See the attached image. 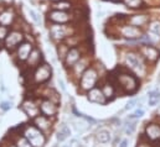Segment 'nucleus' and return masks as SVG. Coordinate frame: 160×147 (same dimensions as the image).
Here are the masks:
<instances>
[{
	"instance_id": "obj_34",
	"label": "nucleus",
	"mask_w": 160,
	"mask_h": 147,
	"mask_svg": "<svg viewBox=\"0 0 160 147\" xmlns=\"http://www.w3.org/2000/svg\"><path fill=\"white\" fill-rule=\"evenodd\" d=\"M10 107H11V104H9L8 102H4V103H1V105H0V108H1L2 110H8Z\"/></svg>"
},
{
	"instance_id": "obj_9",
	"label": "nucleus",
	"mask_w": 160,
	"mask_h": 147,
	"mask_svg": "<svg viewBox=\"0 0 160 147\" xmlns=\"http://www.w3.org/2000/svg\"><path fill=\"white\" fill-rule=\"evenodd\" d=\"M88 99L93 103H98V104H104L106 103V97L103 94L102 90L97 89V88H92L89 94H88Z\"/></svg>"
},
{
	"instance_id": "obj_39",
	"label": "nucleus",
	"mask_w": 160,
	"mask_h": 147,
	"mask_svg": "<svg viewBox=\"0 0 160 147\" xmlns=\"http://www.w3.org/2000/svg\"><path fill=\"white\" fill-rule=\"evenodd\" d=\"M112 1H116V0H112Z\"/></svg>"
},
{
	"instance_id": "obj_19",
	"label": "nucleus",
	"mask_w": 160,
	"mask_h": 147,
	"mask_svg": "<svg viewBox=\"0 0 160 147\" xmlns=\"http://www.w3.org/2000/svg\"><path fill=\"white\" fill-rule=\"evenodd\" d=\"M70 134H71L70 129H68L66 125H63V126H62V129H61V130L58 131V134H57V140L62 142V141H65V140L70 136Z\"/></svg>"
},
{
	"instance_id": "obj_38",
	"label": "nucleus",
	"mask_w": 160,
	"mask_h": 147,
	"mask_svg": "<svg viewBox=\"0 0 160 147\" xmlns=\"http://www.w3.org/2000/svg\"><path fill=\"white\" fill-rule=\"evenodd\" d=\"M10 147H15V146H10Z\"/></svg>"
},
{
	"instance_id": "obj_22",
	"label": "nucleus",
	"mask_w": 160,
	"mask_h": 147,
	"mask_svg": "<svg viewBox=\"0 0 160 147\" xmlns=\"http://www.w3.org/2000/svg\"><path fill=\"white\" fill-rule=\"evenodd\" d=\"M35 122H36V125H38L40 129H42V130H46V129H48V125H50L48 120H47L45 116H39V117H36Z\"/></svg>"
},
{
	"instance_id": "obj_10",
	"label": "nucleus",
	"mask_w": 160,
	"mask_h": 147,
	"mask_svg": "<svg viewBox=\"0 0 160 147\" xmlns=\"http://www.w3.org/2000/svg\"><path fill=\"white\" fill-rule=\"evenodd\" d=\"M40 110L42 111V114H43L45 116H53V115L56 114V111H57V108H56V105H55L52 102H50V100H43V102L41 103Z\"/></svg>"
},
{
	"instance_id": "obj_2",
	"label": "nucleus",
	"mask_w": 160,
	"mask_h": 147,
	"mask_svg": "<svg viewBox=\"0 0 160 147\" xmlns=\"http://www.w3.org/2000/svg\"><path fill=\"white\" fill-rule=\"evenodd\" d=\"M97 82V72L93 69V68H89L87 69L83 75H82V79H81V85L83 89H92L94 87Z\"/></svg>"
},
{
	"instance_id": "obj_27",
	"label": "nucleus",
	"mask_w": 160,
	"mask_h": 147,
	"mask_svg": "<svg viewBox=\"0 0 160 147\" xmlns=\"http://www.w3.org/2000/svg\"><path fill=\"white\" fill-rule=\"evenodd\" d=\"M29 14L31 15V19L34 20V22H35L36 25H40L41 20H40V17H39V15L36 14V11H35V10H32V9H29Z\"/></svg>"
},
{
	"instance_id": "obj_29",
	"label": "nucleus",
	"mask_w": 160,
	"mask_h": 147,
	"mask_svg": "<svg viewBox=\"0 0 160 147\" xmlns=\"http://www.w3.org/2000/svg\"><path fill=\"white\" fill-rule=\"evenodd\" d=\"M6 36H8V29H6V26L0 25V41L5 40Z\"/></svg>"
},
{
	"instance_id": "obj_32",
	"label": "nucleus",
	"mask_w": 160,
	"mask_h": 147,
	"mask_svg": "<svg viewBox=\"0 0 160 147\" xmlns=\"http://www.w3.org/2000/svg\"><path fill=\"white\" fill-rule=\"evenodd\" d=\"M134 129H135V124H129V125L127 126V129H125L127 135H132L133 131H134Z\"/></svg>"
},
{
	"instance_id": "obj_28",
	"label": "nucleus",
	"mask_w": 160,
	"mask_h": 147,
	"mask_svg": "<svg viewBox=\"0 0 160 147\" xmlns=\"http://www.w3.org/2000/svg\"><path fill=\"white\" fill-rule=\"evenodd\" d=\"M144 115V110L143 109H138V110H135L132 115H129V117L128 119H138V117H142Z\"/></svg>"
},
{
	"instance_id": "obj_6",
	"label": "nucleus",
	"mask_w": 160,
	"mask_h": 147,
	"mask_svg": "<svg viewBox=\"0 0 160 147\" xmlns=\"http://www.w3.org/2000/svg\"><path fill=\"white\" fill-rule=\"evenodd\" d=\"M50 75H51V68L47 64H42L36 69L34 78H35L36 83H43L50 78Z\"/></svg>"
},
{
	"instance_id": "obj_1",
	"label": "nucleus",
	"mask_w": 160,
	"mask_h": 147,
	"mask_svg": "<svg viewBox=\"0 0 160 147\" xmlns=\"http://www.w3.org/2000/svg\"><path fill=\"white\" fill-rule=\"evenodd\" d=\"M25 139L30 142V145L32 147H43V145H45V136L35 126H29L26 129Z\"/></svg>"
},
{
	"instance_id": "obj_23",
	"label": "nucleus",
	"mask_w": 160,
	"mask_h": 147,
	"mask_svg": "<svg viewBox=\"0 0 160 147\" xmlns=\"http://www.w3.org/2000/svg\"><path fill=\"white\" fill-rule=\"evenodd\" d=\"M52 7H53L55 10H61V11H63V10L70 9V7H71V4L67 2V1H58V2L53 4Z\"/></svg>"
},
{
	"instance_id": "obj_7",
	"label": "nucleus",
	"mask_w": 160,
	"mask_h": 147,
	"mask_svg": "<svg viewBox=\"0 0 160 147\" xmlns=\"http://www.w3.org/2000/svg\"><path fill=\"white\" fill-rule=\"evenodd\" d=\"M48 19L52 20L53 22L63 24V22H67L70 20V15L65 11H61V10H53L48 14Z\"/></svg>"
},
{
	"instance_id": "obj_14",
	"label": "nucleus",
	"mask_w": 160,
	"mask_h": 147,
	"mask_svg": "<svg viewBox=\"0 0 160 147\" xmlns=\"http://www.w3.org/2000/svg\"><path fill=\"white\" fill-rule=\"evenodd\" d=\"M14 17H15V16H14L12 10H5V11H2V12L0 14V25H2V26L10 25V24L12 22Z\"/></svg>"
},
{
	"instance_id": "obj_4",
	"label": "nucleus",
	"mask_w": 160,
	"mask_h": 147,
	"mask_svg": "<svg viewBox=\"0 0 160 147\" xmlns=\"http://www.w3.org/2000/svg\"><path fill=\"white\" fill-rule=\"evenodd\" d=\"M22 34L20 31H11L10 34H8V36L5 37V46L11 50L14 47H16L21 41H22Z\"/></svg>"
},
{
	"instance_id": "obj_33",
	"label": "nucleus",
	"mask_w": 160,
	"mask_h": 147,
	"mask_svg": "<svg viewBox=\"0 0 160 147\" xmlns=\"http://www.w3.org/2000/svg\"><path fill=\"white\" fill-rule=\"evenodd\" d=\"M135 104H137V100H135V99H133V100H130V102H128V104H127V107H125V110H129V109H133V108L135 107Z\"/></svg>"
},
{
	"instance_id": "obj_35",
	"label": "nucleus",
	"mask_w": 160,
	"mask_h": 147,
	"mask_svg": "<svg viewBox=\"0 0 160 147\" xmlns=\"http://www.w3.org/2000/svg\"><path fill=\"white\" fill-rule=\"evenodd\" d=\"M119 147H128V140H123V141L120 142Z\"/></svg>"
},
{
	"instance_id": "obj_25",
	"label": "nucleus",
	"mask_w": 160,
	"mask_h": 147,
	"mask_svg": "<svg viewBox=\"0 0 160 147\" xmlns=\"http://www.w3.org/2000/svg\"><path fill=\"white\" fill-rule=\"evenodd\" d=\"M150 34L154 35L158 40L160 38V24L159 22H153L150 26Z\"/></svg>"
},
{
	"instance_id": "obj_13",
	"label": "nucleus",
	"mask_w": 160,
	"mask_h": 147,
	"mask_svg": "<svg viewBox=\"0 0 160 147\" xmlns=\"http://www.w3.org/2000/svg\"><path fill=\"white\" fill-rule=\"evenodd\" d=\"M80 59V52L77 48H71L67 55H66V64L67 66H73L77 61Z\"/></svg>"
},
{
	"instance_id": "obj_31",
	"label": "nucleus",
	"mask_w": 160,
	"mask_h": 147,
	"mask_svg": "<svg viewBox=\"0 0 160 147\" xmlns=\"http://www.w3.org/2000/svg\"><path fill=\"white\" fill-rule=\"evenodd\" d=\"M102 92H103L104 97H111V95L113 94V89H112V87H108V85H106L104 89H103Z\"/></svg>"
},
{
	"instance_id": "obj_5",
	"label": "nucleus",
	"mask_w": 160,
	"mask_h": 147,
	"mask_svg": "<svg viewBox=\"0 0 160 147\" xmlns=\"http://www.w3.org/2000/svg\"><path fill=\"white\" fill-rule=\"evenodd\" d=\"M127 63H128V66H129L132 69H134L135 72H139V73H143V72H144V66H143L140 58H139L137 55H134V53H128V55H127Z\"/></svg>"
},
{
	"instance_id": "obj_37",
	"label": "nucleus",
	"mask_w": 160,
	"mask_h": 147,
	"mask_svg": "<svg viewBox=\"0 0 160 147\" xmlns=\"http://www.w3.org/2000/svg\"><path fill=\"white\" fill-rule=\"evenodd\" d=\"M55 1H60V0H55Z\"/></svg>"
},
{
	"instance_id": "obj_11",
	"label": "nucleus",
	"mask_w": 160,
	"mask_h": 147,
	"mask_svg": "<svg viewBox=\"0 0 160 147\" xmlns=\"http://www.w3.org/2000/svg\"><path fill=\"white\" fill-rule=\"evenodd\" d=\"M31 51H32V46L30 43H22V45H20L19 48H18V58L20 61L28 59L29 56H30V53H31Z\"/></svg>"
},
{
	"instance_id": "obj_12",
	"label": "nucleus",
	"mask_w": 160,
	"mask_h": 147,
	"mask_svg": "<svg viewBox=\"0 0 160 147\" xmlns=\"http://www.w3.org/2000/svg\"><path fill=\"white\" fill-rule=\"evenodd\" d=\"M22 109H24V111H25L30 117H35V116L39 114V111H40V109H39L32 102H30V100L24 102V104H22Z\"/></svg>"
},
{
	"instance_id": "obj_3",
	"label": "nucleus",
	"mask_w": 160,
	"mask_h": 147,
	"mask_svg": "<svg viewBox=\"0 0 160 147\" xmlns=\"http://www.w3.org/2000/svg\"><path fill=\"white\" fill-rule=\"evenodd\" d=\"M118 80H119L120 85L123 88H125L128 92H134L137 89V80L133 75L129 74H119L118 75Z\"/></svg>"
},
{
	"instance_id": "obj_20",
	"label": "nucleus",
	"mask_w": 160,
	"mask_h": 147,
	"mask_svg": "<svg viewBox=\"0 0 160 147\" xmlns=\"http://www.w3.org/2000/svg\"><path fill=\"white\" fill-rule=\"evenodd\" d=\"M147 21H148V17L144 16V15H140V16L137 15V16H134V17L130 19V22H132L134 26H142V25H144Z\"/></svg>"
},
{
	"instance_id": "obj_36",
	"label": "nucleus",
	"mask_w": 160,
	"mask_h": 147,
	"mask_svg": "<svg viewBox=\"0 0 160 147\" xmlns=\"http://www.w3.org/2000/svg\"><path fill=\"white\" fill-rule=\"evenodd\" d=\"M70 147H80V145H78V142L76 140H73L72 141V145H70Z\"/></svg>"
},
{
	"instance_id": "obj_8",
	"label": "nucleus",
	"mask_w": 160,
	"mask_h": 147,
	"mask_svg": "<svg viewBox=\"0 0 160 147\" xmlns=\"http://www.w3.org/2000/svg\"><path fill=\"white\" fill-rule=\"evenodd\" d=\"M50 34H51L52 38L61 40V38H65L66 37V35H67V29L63 25H52L50 27Z\"/></svg>"
},
{
	"instance_id": "obj_18",
	"label": "nucleus",
	"mask_w": 160,
	"mask_h": 147,
	"mask_svg": "<svg viewBox=\"0 0 160 147\" xmlns=\"http://www.w3.org/2000/svg\"><path fill=\"white\" fill-rule=\"evenodd\" d=\"M148 95H149V105L150 107H155L160 102V93L158 90H153Z\"/></svg>"
},
{
	"instance_id": "obj_26",
	"label": "nucleus",
	"mask_w": 160,
	"mask_h": 147,
	"mask_svg": "<svg viewBox=\"0 0 160 147\" xmlns=\"http://www.w3.org/2000/svg\"><path fill=\"white\" fill-rule=\"evenodd\" d=\"M123 1L128 7H133V9H137L142 5V0H123Z\"/></svg>"
},
{
	"instance_id": "obj_17",
	"label": "nucleus",
	"mask_w": 160,
	"mask_h": 147,
	"mask_svg": "<svg viewBox=\"0 0 160 147\" xmlns=\"http://www.w3.org/2000/svg\"><path fill=\"white\" fill-rule=\"evenodd\" d=\"M144 53H145L147 58H149L150 61H155V59L159 57V52H158V50L154 48V47H149V46L144 48Z\"/></svg>"
},
{
	"instance_id": "obj_15",
	"label": "nucleus",
	"mask_w": 160,
	"mask_h": 147,
	"mask_svg": "<svg viewBox=\"0 0 160 147\" xmlns=\"http://www.w3.org/2000/svg\"><path fill=\"white\" fill-rule=\"evenodd\" d=\"M147 136L150 139V140H158L160 139V126L155 125V124H152L147 127Z\"/></svg>"
},
{
	"instance_id": "obj_16",
	"label": "nucleus",
	"mask_w": 160,
	"mask_h": 147,
	"mask_svg": "<svg viewBox=\"0 0 160 147\" xmlns=\"http://www.w3.org/2000/svg\"><path fill=\"white\" fill-rule=\"evenodd\" d=\"M122 34H123V36L134 38V37H138L140 35V31L134 26H124L122 29Z\"/></svg>"
},
{
	"instance_id": "obj_24",
	"label": "nucleus",
	"mask_w": 160,
	"mask_h": 147,
	"mask_svg": "<svg viewBox=\"0 0 160 147\" xmlns=\"http://www.w3.org/2000/svg\"><path fill=\"white\" fill-rule=\"evenodd\" d=\"M39 59H40L39 51H38V50H34V51L30 53V56H29V63H30L31 66H35V64L38 63Z\"/></svg>"
},
{
	"instance_id": "obj_30",
	"label": "nucleus",
	"mask_w": 160,
	"mask_h": 147,
	"mask_svg": "<svg viewBox=\"0 0 160 147\" xmlns=\"http://www.w3.org/2000/svg\"><path fill=\"white\" fill-rule=\"evenodd\" d=\"M18 147H32L30 145V142L26 139H20L18 142Z\"/></svg>"
},
{
	"instance_id": "obj_21",
	"label": "nucleus",
	"mask_w": 160,
	"mask_h": 147,
	"mask_svg": "<svg viewBox=\"0 0 160 147\" xmlns=\"http://www.w3.org/2000/svg\"><path fill=\"white\" fill-rule=\"evenodd\" d=\"M109 139H111V135H109V132H108L107 130H101V131L98 132V135H97V140H98L99 142H102V144L108 142Z\"/></svg>"
}]
</instances>
